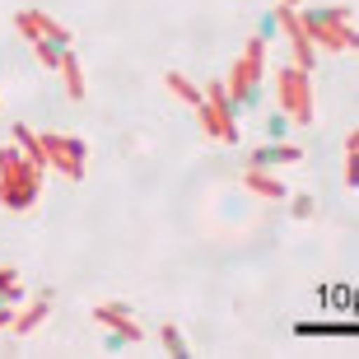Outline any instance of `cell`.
Wrapping results in <instances>:
<instances>
[{"label": "cell", "instance_id": "6da1fadb", "mask_svg": "<svg viewBox=\"0 0 359 359\" xmlns=\"http://www.w3.org/2000/svg\"><path fill=\"white\" fill-rule=\"evenodd\" d=\"M42 196V163H33L24 149L0 145V205L5 210H33Z\"/></svg>", "mask_w": 359, "mask_h": 359}, {"label": "cell", "instance_id": "7a4b0ae2", "mask_svg": "<svg viewBox=\"0 0 359 359\" xmlns=\"http://www.w3.org/2000/svg\"><path fill=\"white\" fill-rule=\"evenodd\" d=\"M308 42L327 47V52H355V5H322V10H299Z\"/></svg>", "mask_w": 359, "mask_h": 359}, {"label": "cell", "instance_id": "3957f363", "mask_svg": "<svg viewBox=\"0 0 359 359\" xmlns=\"http://www.w3.org/2000/svg\"><path fill=\"white\" fill-rule=\"evenodd\" d=\"M262 70H266V42L248 38L243 56L229 66V75H224V89H229L233 112H257V107H262Z\"/></svg>", "mask_w": 359, "mask_h": 359}, {"label": "cell", "instance_id": "277c9868", "mask_svg": "<svg viewBox=\"0 0 359 359\" xmlns=\"http://www.w3.org/2000/svg\"><path fill=\"white\" fill-rule=\"evenodd\" d=\"M196 112H201V126H205V135H210V140L238 145V121H233V103H229L224 80H210V84H205V103H201Z\"/></svg>", "mask_w": 359, "mask_h": 359}, {"label": "cell", "instance_id": "5b68a950", "mask_svg": "<svg viewBox=\"0 0 359 359\" xmlns=\"http://www.w3.org/2000/svg\"><path fill=\"white\" fill-rule=\"evenodd\" d=\"M276 93H280V107H285L290 121H299V126L313 121V84H308V70H299V66L276 70Z\"/></svg>", "mask_w": 359, "mask_h": 359}, {"label": "cell", "instance_id": "8992f818", "mask_svg": "<svg viewBox=\"0 0 359 359\" xmlns=\"http://www.w3.org/2000/svg\"><path fill=\"white\" fill-rule=\"evenodd\" d=\"M42 149H47V163H52L61 177L80 182L84 177V163H89V145L80 135H61V131H47L42 135Z\"/></svg>", "mask_w": 359, "mask_h": 359}, {"label": "cell", "instance_id": "52a82bcc", "mask_svg": "<svg viewBox=\"0 0 359 359\" xmlns=\"http://www.w3.org/2000/svg\"><path fill=\"white\" fill-rule=\"evenodd\" d=\"M276 19H280V33H285V38H290V47H294V66H299V70H313L318 47L308 42L304 24H299V10H294V5H276Z\"/></svg>", "mask_w": 359, "mask_h": 359}, {"label": "cell", "instance_id": "ba28073f", "mask_svg": "<svg viewBox=\"0 0 359 359\" xmlns=\"http://www.w3.org/2000/svg\"><path fill=\"white\" fill-rule=\"evenodd\" d=\"M14 28H19V33H24L28 42H33V38H52L56 47H66V52H70V47H75V42H70V33H66V28L56 24L52 14H42V10H19V14H14Z\"/></svg>", "mask_w": 359, "mask_h": 359}, {"label": "cell", "instance_id": "9c48e42d", "mask_svg": "<svg viewBox=\"0 0 359 359\" xmlns=\"http://www.w3.org/2000/svg\"><path fill=\"white\" fill-rule=\"evenodd\" d=\"M93 318L103 322L107 332H121L131 346H135V341H145V332L135 327V318H131V308H126V304H98V308H93Z\"/></svg>", "mask_w": 359, "mask_h": 359}, {"label": "cell", "instance_id": "30bf717a", "mask_svg": "<svg viewBox=\"0 0 359 359\" xmlns=\"http://www.w3.org/2000/svg\"><path fill=\"white\" fill-rule=\"evenodd\" d=\"M304 159V149L299 145H285V140H276V145H262L248 154V168H276V163H299Z\"/></svg>", "mask_w": 359, "mask_h": 359}, {"label": "cell", "instance_id": "8fae6325", "mask_svg": "<svg viewBox=\"0 0 359 359\" xmlns=\"http://www.w3.org/2000/svg\"><path fill=\"white\" fill-rule=\"evenodd\" d=\"M47 313H52V294H38V299H33V304H28L24 313L10 322V332H14V336H33L42 322H47Z\"/></svg>", "mask_w": 359, "mask_h": 359}, {"label": "cell", "instance_id": "7c38bea8", "mask_svg": "<svg viewBox=\"0 0 359 359\" xmlns=\"http://www.w3.org/2000/svg\"><path fill=\"white\" fill-rule=\"evenodd\" d=\"M243 187L257 191V196H266V201H285V182H276L266 168H248V173H243Z\"/></svg>", "mask_w": 359, "mask_h": 359}, {"label": "cell", "instance_id": "4fadbf2b", "mask_svg": "<svg viewBox=\"0 0 359 359\" xmlns=\"http://www.w3.org/2000/svg\"><path fill=\"white\" fill-rule=\"evenodd\" d=\"M61 75H66V93L80 103V98H84V70H80V56H75V47L61 56Z\"/></svg>", "mask_w": 359, "mask_h": 359}, {"label": "cell", "instance_id": "5bb4252c", "mask_svg": "<svg viewBox=\"0 0 359 359\" xmlns=\"http://www.w3.org/2000/svg\"><path fill=\"white\" fill-rule=\"evenodd\" d=\"M14 145L24 149L33 163H42V168H47V149H42V135H33V126H24V121H19V126H14Z\"/></svg>", "mask_w": 359, "mask_h": 359}, {"label": "cell", "instance_id": "9a60e30c", "mask_svg": "<svg viewBox=\"0 0 359 359\" xmlns=\"http://www.w3.org/2000/svg\"><path fill=\"white\" fill-rule=\"evenodd\" d=\"M163 84H168V89H173L177 98H182V103H191V107L205 103V89H196V84L187 80V75H177V70H168V75H163Z\"/></svg>", "mask_w": 359, "mask_h": 359}, {"label": "cell", "instance_id": "2e32d148", "mask_svg": "<svg viewBox=\"0 0 359 359\" xmlns=\"http://www.w3.org/2000/svg\"><path fill=\"white\" fill-rule=\"evenodd\" d=\"M159 341H163V350H168L173 359H191V346H187V336L177 332L173 322H163V327H159Z\"/></svg>", "mask_w": 359, "mask_h": 359}, {"label": "cell", "instance_id": "e0dca14e", "mask_svg": "<svg viewBox=\"0 0 359 359\" xmlns=\"http://www.w3.org/2000/svg\"><path fill=\"white\" fill-rule=\"evenodd\" d=\"M28 47H33V56H38L47 70H61V56H66V47H56L52 38H33Z\"/></svg>", "mask_w": 359, "mask_h": 359}, {"label": "cell", "instance_id": "ac0fdd59", "mask_svg": "<svg viewBox=\"0 0 359 359\" xmlns=\"http://www.w3.org/2000/svg\"><path fill=\"white\" fill-rule=\"evenodd\" d=\"M24 299V285H19V276H14L10 266H0V304H19Z\"/></svg>", "mask_w": 359, "mask_h": 359}, {"label": "cell", "instance_id": "d6986e66", "mask_svg": "<svg viewBox=\"0 0 359 359\" xmlns=\"http://www.w3.org/2000/svg\"><path fill=\"white\" fill-rule=\"evenodd\" d=\"M355 159H359V131L346 135V173H341V182L355 187Z\"/></svg>", "mask_w": 359, "mask_h": 359}, {"label": "cell", "instance_id": "ffe728a7", "mask_svg": "<svg viewBox=\"0 0 359 359\" xmlns=\"http://www.w3.org/2000/svg\"><path fill=\"white\" fill-rule=\"evenodd\" d=\"M313 210H318V201L308 196V191H299V196H290V215H294V219H313Z\"/></svg>", "mask_w": 359, "mask_h": 359}, {"label": "cell", "instance_id": "44dd1931", "mask_svg": "<svg viewBox=\"0 0 359 359\" xmlns=\"http://www.w3.org/2000/svg\"><path fill=\"white\" fill-rule=\"evenodd\" d=\"M276 33H280V19H276V10H271L266 19H262V28H257V38H262V42H271Z\"/></svg>", "mask_w": 359, "mask_h": 359}, {"label": "cell", "instance_id": "7402d4cb", "mask_svg": "<svg viewBox=\"0 0 359 359\" xmlns=\"http://www.w3.org/2000/svg\"><path fill=\"white\" fill-rule=\"evenodd\" d=\"M14 322V313H10V304H0V332H5V327H10Z\"/></svg>", "mask_w": 359, "mask_h": 359}, {"label": "cell", "instance_id": "603a6c76", "mask_svg": "<svg viewBox=\"0 0 359 359\" xmlns=\"http://www.w3.org/2000/svg\"><path fill=\"white\" fill-rule=\"evenodd\" d=\"M280 5H294V10H299V0H280Z\"/></svg>", "mask_w": 359, "mask_h": 359}]
</instances>
